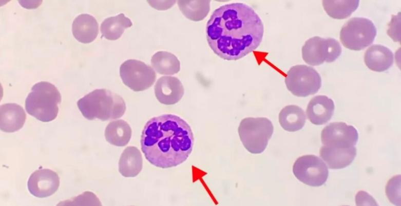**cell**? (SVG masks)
Instances as JSON below:
<instances>
[{
    "instance_id": "21",
    "label": "cell",
    "mask_w": 401,
    "mask_h": 206,
    "mask_svg": "<svg viewBox=\"0 0 401 206\" xmlns=\"http://www.w3.org/2000/svg\"><path fill=\"white\" fill-rule=\"evenodd\" d=\"M132 134L131 129L125 120L119 119L110 122L105 130V137L109 143L123 147L129 142Z\"/></svg>"
},
{
    "instance_id": "15",
    "label": "cell",
    "mask_w": 401,
    "mask_h": 206,
    "mask_svg": "<svg viewBox=\"0 0 401 206\" xmlns=\"http://www.w3.org/2000/svg\"><path fill=\"white\" fill-rule=\"evenodd\" d=\"M356 149L334 148L323 146L319 150L321 158L330 169H340L350 165L356 155Z\"/></svg>"
},
{
    "instance_id": "24",
    "label": "cell",
    "mask_w": 401,
    "mask_h": 206,
    "mask_svg": "<svg viewBox=\"0 0 401 206\" xmlns=\"http://www.w3.org/2000/svg\"><path fill=\"white\" fill-rule=\"evenodd\" d=\"M209 1H178V6L182 14L189 19L203 20L210 10Z\"/></svg>"
},
{
    "instance_id": "8",
    "label": "cell",
    "mask_w": 401,
    "mask_h": 206,
    "mask_svg": "<svg viewBox=\"0 0 401 206\" xmlns=\"http://www.w3.org/2000/svg\"><path fill=\"white\" fill-rule=\"evenodd\" d=\"M303 60L311 66L322 64L324 61L332 63L341 53L339 43L334 38L314 36L308 39L302 47Z\"/></svg>"
},
{
    "instance_id": "4",
    "label": "cell",
    "mask_w": 401,
    "mask_h": 206,
    "mask_svg": "<svg viewBox=\"0 0 401 206\" xmlns=\"http://www.w3.org/2000/svg\"><path fill=\"white\" fill-rule=\"evenodd\" d=\"M61 102V95L56 87L42 81L31 88L25 100V108L28 114L39 120L49 122L56 117Z\"/></svg>"
},
{
    "instance_id": "9",
    "label": "cell",
    "mask_w": 401,
    "mask_h": 206,
    "mask_svg": "<svg viewBox=\"0 0 401 206\" xmlns=\"http://www.w3.org/2000/svg\"><path fill=\"white\" fill-rule=\"evenodd\" d=\"M120 75L123 84L135 92L148 89L156 79V73L150 66L132 59L121 64Z\"/></svg>"
},
{
    "instance_id": "16",
    "label": "cell",
    "mask_w": 401,
    "mask_h": 206,
    "mask_svg": "<svg viewBox=\"0 0 401 206\" xmlns=\"http://www.w3.org/2000/svg\"><path fill=\"white\" fill-rule=\"evenodd\" d=\"M24 109L15 103L2 105L0 107L1 130L7 133L15 132L21 129L26 121Z\"/></svg>"
},
{
    "instance_id": "17",
    "label": "cell",
    "mask_w": 401,
    "mask_h": 206,
    "mask_svg": "<svg viewBox=\"0 0 401 206\" xmlns=\"http://www.w3.org/2000/svg\"><path fill=\"white\" fill-rule=\"evenodd\" d=\"M394 56L388 48L380 45L370 47L364 55V61L367 67L372 71L383 72L388 70L393 64Z\"/></svg>"
},
{
    "instance_id": "28",
    "label": "cell",
    "mask_w": 401,
    "mask_h": 206,
    "mask_svg": "<svg viewBox=\"0 0 401 206\" xmlns=\"http://www.w3.org/2000/svg\"><path fill=\"white\" fill-rule=\"evenodd\" d=\"M387 34L396 42H400V12L396 15H392L388 24Z\"/></svg>"
},
{
    "instance_id": "27",
    "label": "cell",
    "mask_w": 401,
    "mask_h": 206,
    "mask_svg": "<svg viewBox=\"0 0 401 206\" xmlns=\"http://www.w3.org/2000/svg\"><path fill=\"white\" fill-rule=\"evenodd\" d=\"M58 205H96L102 204L98 197L92 192L86 191L77 197L60 202Z\"/></svg>"
},
{
    "instance_id": "1",
    "label": "cell",
    "mask_w": 401,
    "mask_h": 206,
    "mask_svg": "<svg viewBox=\"0 0 401 206\" xmlns=\"http://www.w3.org/2000/svg\"><path fill=\"white\" fill-rule=\"evenodd\" d=\"M209 47L221 58L236 60L260 45L264 26L256 11L242 3L225 4L211 15L206 27Z\"/></svg>"
},
{
    "instance_id": "5",
    "label": "cell",
    "mask_w": 401,
    "mask_h": 206,
    "mask_svg": "<svg viewBox=\"0 0 401 206\" xmlns=\"http://www.w3.org/2000/svg\"><path fill=\"white\" fill-rule=\"evenodd\" d=\"M238 134L244 148L252 154H260L266 149L274 126L266 117H246L239 126Z\"/></svg>"
},
{
    "instance_id": "18",
    "label": "cell",
    "mask_w": 401,
    "mask_h": 206,
    "mask_svg": "<svg viewBox=\"0 0 401 206\" xmlns=\"http://www.w3.org/2000/svg\"><path fill=\"white\" fill-rule=\"evenodd\" d=\"M72 32L75 38L80 43H90L96 38L98 34V23L93 16L81 14L73 20Z\"/></svg>"
},
{
    "instance_id": "26",
    "label": "cell",
    "mask_w": 401,
    "mask_h": 206,
    "mask_svg": "<svg viewBox=\"0 0 401 206\" xmlns=\"http://www.w3.org/2000/svg\"><path fill=\"white\" fill-rule=\"evenodd\" d=\"M385 192L389 200L393 204L400 205V175H396L387 182Z\"/></svg>"
},
{
    "instance_id": "19",
    "label": "cell",
    "mask_w": 401,
    "mask_h": 206,
    "mask_svg": "<svg viewBox=\"0 0 401 206\" xmlns=\"http://www.w3.org/2000/svg\"><path fill=\"white\" fill-rule=\"evenodd\" d=\"M143 159L140 150L128 146L122 152L119 161V171L125 177H134L141 171Z\"/></svg>"
},
{
    "instance_id": "3",
    "label": "cell",
    "mask_w": 401,
    "mask_h": 206,
    "mask_svg": "<svg viewBox=\"0 0 401 206\" xmlns=\"http://www.w3.org/2000/svg\"><path fill=\"white\" fill-rule=\"evenodd\" d=\"M79 109L88 120L102 121L121 117L126 111V104L119 95L106 89L93 90L77 102Z\"/></svg>"
},
{
    "instance_id": "10",
    "label": "cell",
    "mask_w": 401,
    "mask_h": 206,
    "mask_svg": "<svg viewBox=\"0 0 401 206\" xmlns=\"http://www.w3.org/2000/svg\"><path fill=\"white\" fill-rule=\"evenodd\" d=\"M293 173L299 181L312 187L322 186L329 175L325 163L314 155H305L298 157L293 164Z\"/></svg>"
},
{
    "instance_id": "7",
    "label": "cell",
    "mask_w": 401,
    "mask_h": 206,
    "mask_svg": "<svg viewBox=\"0 0 401 206\" xmlns=\"http://www.w3.org/2000/svg\"><path fill=\"white\" fill-rule=\"evenodd\" d=\"M285 84L288 90L294 95L306 97L318 92L321 86V79L313 68L297 65L288 71Z\"/></svg>"
},
{
    "instance_id": "23",
    "label": "cell",
    "mask_w": 401,
    "mask_h": 206,
    "mask_svg": "<svg viewBox=\"0 0 401 206\" xmlns=\"http://www.w3.org/2000/svg\"><path fill=\"white\" fill-rule=\"evenodd\" d=\"M154 70L160 74L173 75L180 70V63L173 54L164 51L154 54L151 59Z\"/></svg>"
},
{
    "instance_id": "2",
    "label": "cell",
    "mask_w": 401,
    "mask_h": 206,
    "mask_svg": "<svg viewBox=\"0 0 401 206\" xmlns=\"http://www.w3.org/2000/svg\"><path fill=\"white\" fill-rule=\"evenodd\" d=\"M194 143L190 126L180 117L170 114L150 119L141 138V150L146 159L162 169L176 167L185 161Z\"/></svg>"
},
{
    "instance_id": "25",
    "label": "cell",
    "mask_w": 401,
    "mask_h": 206,
    "mask_svg": "<svg viewBox=\"0 0 401 206\" xmlns=\"http://www.w3.org/2000/svg\"><path fill=\"white\" fill-rule=\"evenodd\" d=\"M359 1H322L324 10L331 17L344 19L356 10Z\"/></svg>"
},
{
    "instance_id": "12",
    "label": "cell",
    "mask_w": 401,
    "mask_h": 206,
    "mask_svg": "<svg viewBox=\"0 0 401 206\" xmlns=\"http://www.w3.org/2000/svg\"><path fill=\"white\" fill-rule=\"evenodd\" d=\"M60 186V178L54 171L48 169L35 171L29 177L28 188L30 193L38 198L53 194Z\"/></svg>"
},
{
    "instance_id": "6",
    "label": "cell",
    "mask_w": 401,
    "mask_h": 206,
    "mask_svg": "<svg viewBox=\"0 0 401 206\" xmlns=\"http://www.w3.org/2000/svg\"><path fill=\"white\" fill-rule=\"evenodd\" d=\"M376 35V29L371 20L364 17H353L342 27L340 40L346 48L360 51L370 45Z\"/></svg>"
},
{
    "instance_id": "22",
    "label": "cell",
    "mask_w": 401,
    "mask_h": 206,
    "mask_svg": "<svg viewBox=\"0 0 401 206\" xmlns=\"http://www.w3.org/2000/svg\"><path fill=\"white\" fill-rule=\"evenodd\" d=\"M132 26L131 20L123 13L105 19L101 25V32L106 39L114 40L119 39L125 30Z\"/></svg>"
},
{
    "instance_id": "11",
    "label": "cell",
    "mask_w": 401,
    "mask_h": 206,
    "mask_svg": "<svg viewBox=\"0 0 401 206\" xmlns=\"http://www.w3.org/2000/svg\"><path fill=\"white\" fill-rule=\"evenodd\" d=\"M356 129L343 122H333L326 126L321 132L323 146L334 148L354 147L358 140Z\"/></svg>"
},
{
    "instance_id": "20",
    "label": "cell",
    "mask_w": 401,
    "mask_h": 206,
    "mask_svg": "<svg viewBox=\"0 0 401 206\" xmlns=\"http://www.w3.org/2000/svg\"><path fill=\"white\" fill-rule=\"evenodd\" d=\"M279 122L281 127L288 132H296L304 126L306 117L302 108L298 106L291 105L284 107L280 111Z\"/></svg>"
},
{
    "instance_id": "13",
    "label": "cell",
    "mask_w": 401,
    "mask_h": 206,
    "mask_svg": "<svg viewBox=\"0 0 401 206\" xmlns=\"http://www.w3.org/2000/svg\"><path fill=\"white\" fill-rule=\"evenodd\" d=\"M184 93V87L176 77L162 76L157 81L155 86V94L157 100L166 105L177 103Z\"/></svg>"
},
{
    "instance_id": "29",
    "label": "cell",
    "mask_w": 401,
    "mask_h": 206,
    "mask_svg": "<svg viewBox=\"0 0 401 206\" xmlns=\"http://www.w3.org/2000/svg\"><path fill=\"white\" fill-rule=\"evenodd\" d=\"M356 204L359 205H377L374 199L368 193L360 191L355 196Z\"/></svg>"
},
{
    "instance_id": "14",
    "label": "cell",
    "mask_w": 401,
    "mask_h": 206,
    "mask_svg": "<svg viewBox=\"0 0 401 206\" xmlns=\"http://www.w3.org/2000/svg\"><path fill=\"white\" fill-rule=\"evenodd\" d=\"M334 109L332 99L325 95H318L313 97L309 101L306 113L312 123L322 125L331 119Z\"/></svg>"
}]
</instances>
